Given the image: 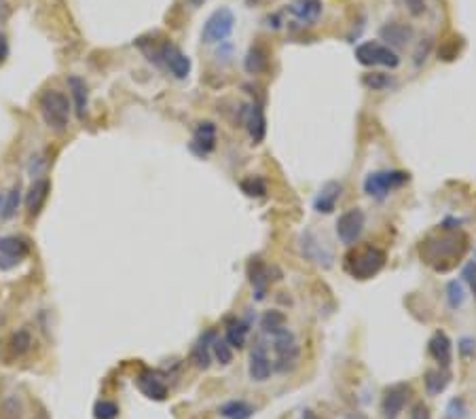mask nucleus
Returning a JSON list of instances; mask_svg holds the SVG:
<instances>
[{
  "instance_id": "f257e3e1",
  "label": "nucleus",
  "mask_w": 476,
  "mask_h": 419,
  "mask_svg": "<svg viewBox=\"0 0 476 419\" xmlns=\"http://www.w3.org/2000/svg\"><path fill=\"white\" fill-rule=\"evenodd\" d=\"M466 250H468V237L459 231L455 233L444 231L438 235H430L422 241V246H419L422 259L434 271H442V273L453 269L466 255Z\"/></svg>"
},
{
  "instance_id": "f03ea898",
  "label": "nucleus",
  "mask_w": 476,
  "mask_h": 419,
  "mask_svg": "<svg viewBox=\"0 0 476 419\" xmlns=\"http://www.w3.org/2000/svg\"><path fill=\"white\" fill-rule=\"evenodd\" d=\"M39 110L45 125L55 131H64L70 123L72 115V102L68 100L66 94L58 89H47L39 98Z\"/></svg>"
},
{
  "instance_id": "7ed1b4c3",
  "label": "nucleus",
  "mask_w": 476,
  "mask_h": 419,
  "mask_svg": "<svg viewBox=\"0 0 476 419\" xmlns=\"http://www.w3.org/2000/svg\"><path fill=\"white\" fill-rule=\"evenodd\" d=\"M385 253L377 246H364L358 250H351V253L345 257V271L354 277V279H371L375 277L383 267H385Z\"/></svg>"
},
{
  "instance_id": "20e7f679",
  "label": "nucleus",
  "mask_w": 476,
  "mask_h": 419,
  "mask_svg": "<svg viewBox=\"0 0 476 419\" xmlns=\"http://www.w3.org/2000/svg\"><path fill=\"white\" fill-rule=\"evenodd\" d=\"M271 341H273V352H275L273 371L290 373L292 369H296L299 358H301V345L294 337V332L286 326L279 332L271 334Z\"/></svg>"
},
{
  "instance_id": "39448f33",
  "label": "nucleus",
  "mask_w": 476,
  "mask_h": 419,
  "mask_svg": "<svg viewBox=\"0 0 476 419\" xmlns=\"http://www.w3.org/2000/svg\"><path fill=\"white\" fill-rule=\"evenodd\" d=\"M411 180V174L404 170H381V172H371L364 178V193L371 195L375 200H383L391 191L404 186Z\"/></svg>"
},
{
  "instance_id": "423d86ee",
  "label": "nucleus",
  "mask_w": 476,
  "mask_h": 419,
  "mask_svg": "<svg viewBox=\"0 0 476 419\" xmlns=\"http://www.w3.org/2000/svg\"><path fill=\"white\" fill-rule=\"evenodd\" d=\"M235 28V15L229 7H220L216 9L204 23L202 30V43L204 45H220L227 43Z\"/></svg>"
},
{
  "instance_id": "0eeeda50",
  "label": "nucleus",
  "mask_w": 476,
  "mask_h": 419,
  "mask_svg": "<svg viewBox=\"0 0 476 419\" xmlns=\"http://www.w3.org/2000/svg\"><path fill=\"white\" fill-rule=\"evenodd\" d=\"M356 60L362 66H385V68H398L400 58L398 53L377 41H367L356 47Z\"/></svg>"
},
{
  "instance_id": "6e6552de",
  "label": "nucleus",
  "mask_w": 476,
  "mask_h": 419,
  "mask_svg": "<svg viewBox=\"0 0 476 419\" xmlns=\"http://www.w3.org/2000/svg\"><path fill=\"white\" fill-rule=\"evenodd\" d=\"M159 62L178 80H184L191 74V58L172 41H163L159 45Z\"/></svg>"
},
{
  "instance_id": "1a4fd4ad",
  "label": "nucleus",
  "mask_w": 476,
  "mask_h": 419,
  "mask_svg": "<svg viewBox=\"0 0 476 419\" xmlns=\"http://www.w3.org/2000/svg\"><path fill=\"white\" fill-rule=\"evenodd\" d=\"M364 212L360 208H351L347 212H343L339 218H337V225H334V229H337V237L345 244V246H354L362 231H364Z\"/></svg>"
},
{
  "instance_id": "9d476101",
  "label": "nucleus",
  "mask_w": 476,
  "mask_h": 419,
  "mask_svg": "<svg viewBox=\"0 0 476 419\" xmlns=\"http://www.w3.org/2000/svg\"><path fill=\"white\" fill-rule=\"evenodd\" d=\"M246 273H248V282L252 286V299L263 301L269 292V286H271V269L265 265V261L261 257H252L248 261Z\"/></svg>"
},
{
  "instance_id": "9b49d317",
  "label": "nucleus",
  "mask_w": 476,
  "mask_h": 419,
  "mask_svg": "<svg viewBox=\"0 0 476 419\" xmlns=\"http://www.w3.org/2000/svg\"><path fill=\"white\" fill-rule=\"evenodd\" d=\"M413 394V387L409 383H394L385 389L383 394V402H381V411L385 419H398L400 413L404 411L409 398Z\"/></svg>"
},
{
  "instance_id": "f8f14e48",
  "label": "nucleus",
  "mask_w": 476,
  "mask_h": 419,
  "mask_svg": "<svg viewBox=\"0 0 476 419\" xmlns=\"http://www.w3.org/2000/svg\"><path fill=\"white\" fill-rule=\"evenodd\" d=\"M244 127L250 133L252 144H261L267 136V119H265V108L261 102L244 104V117H241Z\"/></svg>"
},
{
  "instance_id": "ddd939ff",
  "label": "nucleus",
  "mask_w": 476,
  "mask_h": 419,
  "mask_svg": "<svg viewBox=\"0 0 476 419\" xmlns=\"http://www.w3.org/2000/svg\"><path fill=\"white\" fill-rule=\"evenodd\" d=\"M216 136H218V129L212 121H199L197 125H195L193 138L188 142L191 153H195L197 157H204V159L208 155H212L216 149Z\"/></svg>"
},
{
  "instance_id": "4468645a",
  "label": "nucleus",
  "mask_w": 476,
  "mask_h": 419,
  "mask_svg": "<svg viewBox=\"0 0 476 419\" xmlns=\"http://www.w3.org/2000/svg\"><path fill=\"white\" fill-rule=\"evenodd\" d=\"M273 373V362L269 356V350L263 341H257L255 347L250 352V362H248V375L252 381H267Z\"/></svg>"
},
{
  "instance_id": "2eb2a0df",
  "label": "nucleus",
  "mask_w": 476,
  "mask_h": 419,
  "mask_svg": "<svg viewBox=\"0 0 476 419\" xmlns=\"http://www.w3.org/2000/svg\"><path fill=\"white\" fill-rule=\"evenodd\" d=\"M301 253H303L305 259H310L312 263H316L320 267H330L332 261H334L330 250L324 244H320V239L316 237V233L310 231V229H307L301 235Z\"/></svg>"
},
{
  "instance_id": "dca6fc26",
  "label": "nucleus",
  "mask_w": 476,
  "mask_h": 419,
  "mask_svg": "<svg viewBox=\"0 0 476 419\" xmlns=\"http://www.w3.org/2000/svg\"><path fill=\"white\" fill-rule=\"evenodd\" d=\"M136 385H138L140 392H142L151 400L163 402L167 398V383L163 381V377H161L159 371L144 369L142 373L136 377Z\"/></svg>"
},
{
  "instance_id": "f3484780",
  "label": "nucleus",
  "mask_w": 476,
  "mask_h": 419,
  "mask_svg": "<svg viewBox=\"0 0 476 419\" xmlns=\"http://www.w3.org/2000/svg\"><path fill=\"white\" fill-rule=\"evenodd\" d=\"M428 352L434 358V362L440 369H449L453 362V343L446 337V332L436 330L432 334V339L428 341Z\"/></svg>"
},
{
  "instance_id": "a211bd4d",
  "label": "nucleus",
  "mask_w": 476,
  "mask_h": 419,
  "mask_svg": "<svg viewBox=\"0 0 476 419\" xmlns=\"http://www.w3.org/2000/svg\"><path fill=\"white\" fill-rule=\"evenodd\" d=\"M66 83H68V92H70L72 104H74L76 119H78V121H85V117H87V108H89V89H87V83L83 80L80 76H76V74H70V76L66 78Z\"/></svg>"
},
{
  "instance_id": "6ab92c4d",
  "label": "nucleus",
  "mask_w": 476,
  "mask_h": 419,
  "mask_svg": "<svg viewBox=\"0 0 476 419\" xmlns=\"http://www.w3.org/2000/svg\"><path fill=\"white\" fill-rule=\"evenodd\" d=\"M218 337L216 330H206L202 337L195 341L193 350H191V362L197 369L206 371L212 365V343Z\"/></svg>"
},
{
  "instance_id": "aec40b11",
  "label": "nucleus",
  "mask_w": 476,
  "mask_h": 419,
  "mask_svg": "<svg viewBox=\"0 0 476 419\" xmlns=\"http://www.w3.org/2000/svg\"><path fill=\"white\" fill-rule=\"evenodd\" d=\"M49 193H51V182L47 178H39L32 182V186L28 189L25 193V210L30 216H39L47 197H49Z\"/></svg>"
},
{
  "instance_id": "412c9836",
  "label": "nucleus",
  "mask_w": 476,
  "mask_h": 419,
  "mask_svg": "<svg viewBox=\"0 0 476 419\" xmlns=\"http://www.w3.org/2000/svg\"><path fill=\"white\" fill-rule=\"evenodd\" d=\"M341 191H343V186H341L339 182H334V180L326 182V184L318 191V195H316L314 210L320 212V214H330V212H334V208H337V202L341 200Z\"/></svg>"
},
{
  "instance_id": "4be33fe9",
  "label": "nucleus",
  "mask_w": 476,
  "mask_h": 419,
  "mask_svg": "<svg viewBox=\"0 0 476 419\" xmlns=\"http://www.w3.org/2000/svg\"><path fill=\"white\" fill-rule=\"evenodd\" d=\"M379 36L391 49H394V47H404L411 41V36H413V28L407 25V23H400V21H389V23H385L381 30H379Z\"/></svg>"
},
{
  "instance_id": "5701e85b",
  "label": "nucleus",
  "mask_w": 476,
  "mask_h": 419,
  "mask_svg": "<svg viewBox=\"0 0 476 419\" xmlns=\"http://www.w3.org/2000/svg\"><path fill=\"white\" fill-rule=\"evenodd\" d=\"M290 15L296 17V21L312 25L318 21V17L322 15V0H294V3L288 7Z\"/></svg>"
},
{
  "instance_id": "b1692460",
  "label": "nucleus",
  "mask_w": 476,
  "mask_h": 419,
  "mask_svg": "<svg viewBox=\"0 0 476 419\" xmlns=\"http://www.w3.org/2000/svg\"><path fill=\"white\" fill-rule=\"evenodd\" d=\"M30 239L21 237V235H5L0 237V255L11 257L15 261H23L28 255H30Z\"/></svg>"
},
{
  "instance_id": "393cba45",
  "label": "nucleus",
  "mask_w": 476,
  "mask_h": 419,
  "mask_svg": "<svg viewBox=\"0 0 476 419\" xmlns=\"http://www.w3.org/2000/svg\"><path fill=\"white\" fill-rule=\"evenodd\" d=\"M244 68L248 74H263L269 68V51L261 43L252 45L244 58Z\"/></svg>"
},
{
  "instance_id": "a878e982",
  "label": "nucleus",
  "mask_w": 476,
  "mask_h": 419,
  "mask_svg": "<svg viewBox=\"0 0 476 419\" xmlns=\"http://www.w3.org/2000/svg\"><path fill=\"white\" fill-rule=\"evenodd\" d=\"M250 328L252 326L246 320H241V318H227L225 320V341L233 350H241L246 345Z\"/></svg>"
},
{
  "instance_id": "bb28decb",
  "label": "nucleus",
  "mask_w": 476,
  "mask_h": 419,
  "mask_svg": "<svg viewBox=\"0 0 476 419\" xmlns=\"http://www.w3.org/2000/svg\"><path fill=\"white\" fill-rule=\"evenodd\" d=\"M424 383H426V392L430 396H438V394L444 392L446 385L451 383V371L449 369H440V367L430 369L424 375Z\"/></svg>"
},
{
  "instance_id": "cd10ccee",
  "label": "nucleus",
  "mask_w": 476,
  "mask_h": 419,
  "mask_svg": "<svg viewBox=\"0 0 476 419\" xmlns=\"http://www.w3.org/2000/svg\"><path fill=\"white\" fill-rule=\"evenodd\" d=\"M32 332L28 330V328H17L13 334H11V339H9V354L11 358H21L25 356L28 352L32 350Z\"/></svg>"
},
{
  "instance_id": "c85d7f7f",
  "label": "nucleus",
  "mask_w": 476,
  "mask_h": 419,
  "mask_svg": "<svg viewBox=\"0 0 476 419\" xmlns=\"http://www.w3.org/2000/svg\"><path fill=\"white\" fill-rule=\"evenodd\" d=\"M218 411L222 417H227V419H250L252 415H255V407L246 400H241V398L227 400L225 405H220Z\"/></svg>"
},
{
  "instance_id": "c756f323",
  "label": "nucleus",
  "mask_w": 476,
  "mask_h": 419,
  "mask_svg": "<svg viewBox=\"0 0 476 419\" xmlns=\"http://www.w3.org/2000/svg\"><path fill=\"white\" fill-rule=\"evenodd\" d=\"M25 405L19 394H7L0 402V419H23Z\"/></svg>"
},
{
  "instance_id": "7c9ffc66",
  "label": "nucleus",
  "mask_w": 476,
  "mask_h": 419,
  "mask_svg": "<svg viewBox=\"0 0 476 419\" xmlns=\"http://www.w3.org/2000/svg\"><path fill=\"white\" fill-rule=\"evenodd\" d=\"M21 195H23L21 182H15V184L11 186V191L7 193V197H5V204H3V212H0V218H3V220H11V218L17 214V210H19V206H21Z\"/></svg>"
},
{
  "instance_id": "2f4dec72",
  "label": "nucleus",
  "mask_w": 476,
  "mask_h": 419,
  "mask_svg": "<svg viewBox=\"0 0 476 419\" xmlns=\"http://www.w3.org/2000/svg\"><path fill=\"white\" fill-rule=\"evenodd\" d=\"M282 328H286V316L282 312H277V310H269L263 314L261 318V330L267 334V337H271V334L279 332Z\"/></svg>"
},
{
  "instance_id": "473e14b6",
  "label": "nucleus",
  "mask_w": 476,
  "mask_h": 419,
  "mask_svg": "<svg viewBox=\"0 0 476 419\" xmlns=\"http://www.w3.org/2000/svg\"><path fill=\"white\" fill-rule=\"evenodd\" d=\"M239 189L241 193L246 195V197H252V200H261L267 195V182L261 178V176H248L239 182Z\"/></svg>"
},
{
  "instance_id": "72a5a7b5",
  "label": "nucleus",
  "mask_w": 476,
  "mask_h": 419,
  "mask_svg": "<svg viewBox=\"0 0 476 419\" xmlns=\"http://www.w3.org/2000/svg\"><path fill=\"white\" fill-rule=\"evenodd\" d=\"M362 85L371 92H383V89L394 85V78H391L389 74H383V72H369V74L362 76Z\"/></svg>"
},
{
  "instance_id": "f704fd0d",
  "label": "nucleus",
  "mask_w": 476,
  "mask_h": 419,
  "mask_svg": "<svg viewBox=\"0 0 476 419\" xmlns=\"http://www.w3.org/2000/svg\"><path fill=\"white\" fill-rule=\"evenodd\" d=\"M462 47H464V39H462V36L446 39V41H442V45H440V49H438V58L444 60V62H453V60L457 58V55H459Z\"/></svg>"
},
{
  "instance_id": "c9c22d12",
  "label": "nucleus",
  "mask_w": 476,
  "mask_h": 419,
  "mask_svg": "<svg viewBox=\"0 0 476 419\" xmlns=\"http://www.w3.org/2000/svg\"><path fill=\"white\" fill-rule=\"evenodd\" d=\"M212 358H216L222 367H227L233 362V347L225 341V337H216L212 343Z\"/></svg>"
},
{
  "instance_id": "e433bc0d",
  "label": "nucleus",
  "mask_w": 476,
  "mask_h": 419,
  "mask_svg": "<svg viewBox=\"0 0 476 419\" xmlns=\"http://www.w3.org/2000/svg\"><path fill=\"white\" fill-rule=\"evenodd\" d=\"M466 301V292H464V284L453 279V282L446 284V303H449L451 310H459Z\"/></svg>"
},
{
  "instance_id": "4c0bfd02",
  "label": "nucleus",
  "mask_w": 476,
  "mask_h": 419,
  "mask_svg": "<svg viewBox=\"0 0 476 419\" xmlns=\"http://www.w3.org/2000/svg\"><path fill=\"white\" fill-rule=\"evenodd\" d=\"M96 419H117L119 417V405L113 400H98L94 407Z\"/></svg>"
},
{
  "instance_id": "58836bf2",
  "label": "nucleus",
  "mask_w": 476,
  "mask_h": 419,
  "mask_svg": "<svg viewBox=\"0 0 476 419\" xmlns=\"http://www.w3.org/2000/svg\"><path fill=\"white\" fill-rule=\"evenodd\" d=\"M45 167H47V161L43 159V155H34L30 159V163H28V172H30V176L34 180L43 178V172H45Z\"/></svg>"
},
{
  "instance_id": "ea45409f",
  "label": "nucleus",
  "mask_w": 476,
  "mask_h": 419,
  "mask_svg": "<svg viewBox=\"0 0 476 419\" xmlns=\"http://www.w3.org/2000/svg\"><path fill=\"white\" fill-rule=\"evenodd\" d=\"M446 413H449V419H464L466 417V402L462 398H453L446 407Z\"/></svg>"
},
{
  "instance_id": "a19ab883",
  "label": "nucleus",
  "mask_w": 476,
  "mask_h": 419,
  "mask_svg": "<svg viewBox=\"0 0 476 419\" xmlns=\"http://www.w3.org/2000/svg\"><path fill=\"white\" fill-rule=\"evenodd\" d=\"M411 419H432L428 405H426V402H422V400L415 402V405L411 407Z\"/></svg>"
},
{
  "instance_id": "79ce46f5",
  "label": "nucleus",
  "mask_w": 476,
  "mask_h": 419,
  "mask_svg": "<svg viewBox=\"0 0 476 419\" xmlns=\"http://www.w3.org/2000/svg\"><path fill=\"white\" fill-rule=\"evenodd\" d=\"M402 3L407 5L409 13L419 17V15H424L426 13V0H402Z\"/></svg>"
},
{
  "instance_id": "37998d69",
  "label": "nucleus",
  "mask_w": 476,
  "mask_h": 419,
  "mask_svg": "<svg viewBox=\"0 0 476 419\" xmlns=\"http://www.w3.org/2000/svg\"><path fill=\"white\" fill-rule=\"evenodd\" d=\"M462 275L466 277V282L470 284V288H472V290H474V294H476V263H474V261H472V263H468V265L464 267Z\"/></svg>"
},
{
  "instance_id": "c03bdc74",
  "label": "nucleus",
  "mask_w": 476,
  "mask_h": 419,
  "mask_svg": "<svg viewBox=\"0 0 476 419\" xmlns=\"http://www.w3.org/2000/svg\"><path fill=\"white\" fill-rule=\"evenodd\" d=\"M19 265V261H15V259H11V257H5V255H0V269L3 271H9V269H13V267H17Z\"/></svg>"
},
{
  "instance_id": "a18cd8bd",
  "label": "nucleus",
  "mask_w": 476,
  "mask_h": 419,
  "mask_svg": "<svg viewBox=\"0 0 476 419\" xmlns=\"http://www.w3.org/2000/svg\"><path fill=\"white\" fill-rule=\"evenodd\" d=\"M7 55H9V45H7L5 34H0V62H5Z\"/></svg>"
},
{
  "instance_id": "49530a36",
  "label": "nucleus",
  "mask_w": 476,
  "mask_h": 419,
  "mask_svg": "<svg viewBox=\"0 0 476 419\" xmlns=\"http://www.w3.org/2000/svg\"><path fill=\"white\" fill-rule=\"evenodd\" d=\"M267 25H269V28H273V30H277V28L282 25V15H279V13L269 15V17H267Z\"/></svg>"
},
{
  "instance_id": "de8ad7c7",
  "label": "nucleus",
  "mask_w": 476,
  "mask_h": 419,
  "mask_svg": "<svg viewBox=\"0 0 476 419\" xmlns=\"http://www.w3.org/2000/svg\"><path fill=\"white\" fill-rule=\"evenodd\" d=\"M468 345H474V341H472V339H462V341H459V352H462L464 356H468L470 352L476 350V347H468Z\"/></svg>"
},
{
  "instance_id": "09e8293b",
  "label": "nucleus",
  "mask_w": 476,
  "mask_h": 419,
  "mask_svg": "<svg viewBox=\"0 0 476 419\" xmlns=\"http://www.w3.org/2000/svg\"><path fill=\"white\" fill-rule=\"evenodd\" d=\"M301 419H318V417H316V413H314V411H310V409H305V411H303V417H301Z\"/></svg>"
},
{
  "instance_id": "8fccbe9b",
  "label": "nucleus",
  "mask_w": 476,
  "mask_h": 419,
  "mask_svg": "<svg viewBox=\"0 0 476 419\" xmlns=\"http://www.w3.org/2000/svg\"><path fill=\"white\" fill-rule=\"evenodd\" d=\"M345 419H367V415H362V413H349Z\"/></svg>"
},
{
  "instance_id": "3c124183",
  "label": "nucleus",
  "mask_w": 476,
  "mask_h": 419,
  "mask_svg": "<svg viewBox=\"0 0 476 419\" xmlns=\"http://www.w3.org/2000/svg\"><path fill=\"white\" fill-rule=\"evenodd\" d=\"M188 3H191V5H193L195 9H197V7H202V5L206 3V0H188Z\"/></svg>"
},
{
  "instance_id": "603ef678",
  "label": "nucleus",
  "mask_w": 476,
  "mask_h": 419,
  "mask_svg": "<svg viewBox=\"0 0 476 419\" xmlns=\"http://www.w3.org/2000/svg\"><path fill=\"white\" fill-rule=\"evenodd\" d=\"M261 3H265V0H248V5H261Z\"/></svg>"
},
{
  "instance_id": "864d4df0",
  "label": "nucleus",
  "mask_w": 476,
  "mask_h": 419,
  "mask_svg": "<svg viewBox=\"0 0 476 419\" xmlns=\"http://www.w3.org/2000/svg\"><path fill=\"white\" fill-rule=\"evenodd\" d=\"M3 204H5V195H0V212H3Z\"/></svg>"
},
{
  "instance_id": "5fc2aeb1",
  "label": "nucleus",
  "mask_w": 476,
  "mask_h": 419,
  "mask_svg": "<svg viewBox=\"0 0 476 419\" xmlns=\"http://www.w3.org/2000/svg\"><path fill=\"white\" fill-rule=\"evenodd\" d=\"M0 324H3V320H0Z\"/></svg>"
}]
</instances>
